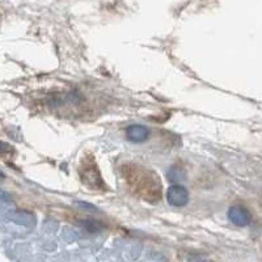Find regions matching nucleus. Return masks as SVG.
Wrapping results in <instances>:
<instances>
[{
  "label": "nucleus",
  "instance_id": "obj_1",
  "mask_svg": "<svg viewBox=\"0 0 262 262\" xmlns=\"http://www.w3.org/2000/svg\"><path fill=\"white\" fill-rule=\"evenodd\" d=\"M122 176L135 197L151 203L160 200V177L154 170L138 164H124L122 167Z\"/></svg>",
  "mask_w": 262,
  "mask_h": 262
},
{
  "label": "nucleus",
  "instance_id": "obj_2",
  "mask_svg": "<svg viewBox=\"0 0 262 262\" xmlns=\"http://www.w3.org/2000/svg\"><path fill=\"white\" fill-rule=\"evenodd\" d=\"M79 176L81 182L85 186H88L92 190H107V185L102 180L101 172L98 169L93 156H85L81 160L80 168H79Z\"/></svg>",
  "mask_w": 262,
  "mask_h": 262
},
{
  "label": "nucleus",
  "instance_id": "obj_3",
  "mask_svg": "<svg viewBox=\"0 0 262 262\" xmlns=\"http://www.w3.org/2000/svg\"><path fill=\"white\" fill-rule=\"evenodd\" d=\"M167 202L173 207H184L189 202V191L181 184H173L167 190Z\"/></svg>",
  "mask_w": 262,
  "mask_h": 262
},
{
  "label": "nucleus",
  "instance_id": "obj_4",
  "mask_svg": "<svg viewBox=\"0 0 262 262\" xmlns=\"http://www.w3.org/2000/svg\"><path fill=\"white\" fill-rule=\"evenodd\" d=\"M228 219L237 227H247L252 223V215L243 206H232L227 214Z\"/></svg>",
  "mask_w": 262,
  "mask_h": 262
},
{
  "label": "nucleus",
  "instance_id": "obj_5",
  "mask_svg": "<svg viewBox=\"0 0 262 262\" xmlns=\"http://www.w3.org/2000/svg\"><path fill=\"white\" fill-rule=\"evenodd\" d=\"M126 138L133 143L146 142L150 138V130L143 124H130L126 127Z\"/></svg>",
  "mask_w": 262,
  "mask_h": 262
},
{
  "label": "nucleus",
  "instance_id": "obj_6",
  "mask_svg": "<svg viewBox=\"0 0 262 262\" xmlns=\"http://www.w3.org/2000/svg\"><path fill=\"white\" fill-rule=\"evenodd\" d=\"M80 226L87 230L91 233H94V232H100L104 230V224L98 220H94V219H85V220H81Z\"/></svg>",
  "mask_w": 262,
  "mask_h": 262
},
{
  "label": "nucleus",
  "instance_id": "obj_7",
  "mask_svg": "<svg viewBox=\"0 0 262 262\" xmlns=\"http://www.w3.org/2000/svg\"><path fill=\"white\" fill-rule=\"evenodd\" d=\"M167 177H168L169 181L176 182V184H180L181 181H184L186 178V173L182 170L181 168H177V167H172L167 172Z\"/></svg>",
  "mask_w": 262,
  "mask_h": 262
},
{
  "label": "nucleus",
  "instance_id": "obj_8",
  "mask_svg": "<svg viewBox=\"0 0 262 262\" xmlns=\"http://www.w3.org/2000/svg\"><path fill=\"white\" fill-rule=\"evenodd\" d=\"M76 204H77V206H80L81 209H87L88 211H91V213H96V211H98L97 207H94L93 204L85 203V202H76Z\"/></svg>",
  "mask_w": 262,
  "mask_h": 262
},
{
  "label": "nucleus",
  "instance_id": "obj_9",
  "mask_svg": "<svg viewBox=\"0 0 262 262\" xmlns=\"http://www.w3.org/2000/svg\"><path fill=\"white\" fill-rule=\"evenodd\" d=\"M12 151V148L9 144L4 142H0V155H5V154H9V152Z\"/></svg>",
  "mask_w": 262,
  "mask_h": 262
}]
</instances>
